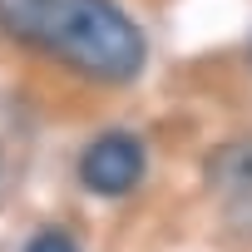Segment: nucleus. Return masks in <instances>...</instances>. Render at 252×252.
I'll list each match as a JSON object with an SVG mask.
<instances>
[{
  "label": "nucleus",
  "instance_id": "nucleus-5",
  "mask_svg": "<svg viewBox=\"0 0 252 252\" xmlns=\"http://www.w3.org/2000/svg\"><path fill=\"white\" fill-rule=\"evenodd\" d=\"M247 55H252V50H247Z\"/></svg>",
  "mask_w": 252,
  "mask_h": 252
},
{
  "label": "nucleus",
  "instance_id": "nucleus-4",
  "mask_svg": "<svg viewBox=\"0 0 252 252\" xmlns=\"http://www.w3.org/2000/svg\"><path fill=\"white\" fill-rule=\"evenodd\" d=\"M25 252H79V242H74L64 227H40V232L25 242Z\"/></svg>",
  "mask_w": 252,
  "mask_h": 252
},
{
  "label": "nucleus",
  "instance_id": "nucleus-3",
  "mask_svg": "<svg viewBox=\"0 0 252 252\" xmlns=\"http://www.w3.org/2000/svg\"><path fill=\"white\" fill-rule=\"evenodd\" d=\"M203 173H208V188H218L227 198H252V134L218 144L203 158Z\"/></svg>",
  "mask_w": 252,
  "mask_h": 252
},
{
  "label": "nucleus",
  "instance_id": "nucleus-1",
  "mask_svg": "<svg viewBox=\"0 0 252 252\" xmlns=\"http://www.w3.org/2000/svg\"><path fill=\"white\" fill-rule=\"evenodd\" d=\"M0 30L99 84L144 74L149 40L114 0H0Z\"/></svg>",
  "mask_w": 252,
  "mask_h": 252
},
{
  "label": "nucleus",
  "instance_id": "nucleus-2",
  "mask_svg": "<svg viewBox=\"0 0 252 252\" xmlns=\"http://www.w3.org/2000/svg\"><path fill=\"white\" fill-rule=\"evenodd\" d=\"M149 173V154L134 134H124V129H109L99 134L84 154H79V183L94 193V198H124V193H134Z\"/></svg>",
  "mask_w": 252,
  "mask_h": 252
}]
</instances>
